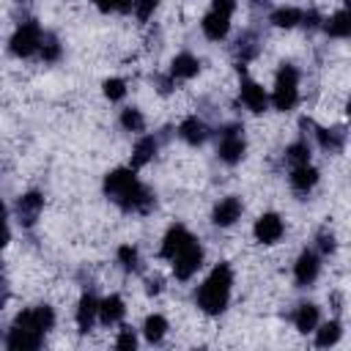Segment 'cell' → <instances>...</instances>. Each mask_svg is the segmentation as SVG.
<instances>
[{"instance_id": "35", "label": "cell", "mask_w": 351, "mask_h": 351, "mask_svg": "<svg viewBox=\"0 0 351 351\" xmlns=\"http://www.w3.org/2000/svg\"><path fill=\"white\" fill-rule=\"evenodd\" d=\"M96 5H99V11H104V14H126V11H132V0H93Z\"/></svg>"}, {"instance_id": "7", "label": "cell", "mask_w": 351, "mask_h": 351, "mask_svg": "<svg viewBox=\"0 0 351 351\" xmlns=\"http://www.w3.org/2000/svg\"><path fill=\"white\" fill-rule=\"evenodd\" d=\"M170 261H173V274H176V280H189V277L203 266V247H200V241L192 236Z\"/></svg>"}, {"instance_id": "9", "label": "cell", "mask_w": 351, "mask_h": 351, "mask_svg": "<svg viewBox=\"0 0 351 351\" xmlns=\"http://www.w3.org/2000/svg\"><path fill=\"white\" fill-rule=\"evenodd\" d=\"M318 271H321L318 252L315 250H302L299 258H296V263H293V280H296V285H302V288L313 285L318 280Z\"/></svg>"}, {"instance_id": "24", "label": "cell", "mask_w": 351, "mask_h": 351, "mask_svg": "<svg viewBox=\"0 0 351 351\" xmlns=\"http://www.w3.org/2000/svg\"><path fill=\"white\" fill-rule=\"evenodd\" d=\"M269 22L274 27H282V30H291L302 22V8H293V5H282V8H274L269 14Z\"/></svg>"}, {"instance_id": "16", "label": "cell", "mask_w": 351, "mask_h": 351, "mask_svg": "<svg viewBox=\"0 0 351 351\" xmlns=\"http://www.w3.org/2000/svg\"><path fill=\"white\" fill-rule=\"evenodd\" d=\"M178 137L184 143H189V145H203L208 140V126L197 115H189V118H184L178 123Z\"/></svg>"}, {"instance_id": "34", "label": "cell", "mask_w": 351, "mask_h": 351, "mask_svg": "<svg viewBox=\"0 0 351 351\" xmlns=\"http://www.w3.org/2000/svg\"><path fill=\"white\" fill-rule=\"evenodd\" d=\"M156 5H159V0H132V8H134V16H137L140 22H145V19H151V16H154V11H156Z\"/></svg>"}, {"instance_id": "25", "label": "cell", "mask_w": 351, "mask_h": 351, "mask_svg": "<svg viewBox=\"0 0 351 351\" xmlns=\"http://www.w3.org/2000/svg\"><path fill=\"white\" fill-rule=\"evenodd\" d=\"M324 30L332 36V38H348L351 36V22H348V11L340 8L337 14H332L326 22H324Z\"/></svg>"}, {"instance_id": "39", "label": "cell", "mask_w": 351, "mask_h": 351, "mask_svg": "<svg viewBox=\"0 0 351 351\" xmlns=\"http://www.w3.org/2000/svg\"><path fill=\"white\" fill-rule=\"evenodd\" d=\"M8 293H11V288H8V277H5V269H3V263H0V310H3L5 302H8Z\"/></svg>"}, {"instance_id": "1", "label": "cell", "mask_w": 351, "mask_h": 351, "mask_svg": "<svg viewBox=\"0 0 351 351\" xmlns=\"http://www.w3.org/2000/svg\"><path fill=\"white\" fill-rule=\"evenodd\" d=\"M104 195L126 214H148L156 203L154 192L134 176L132 167H115L104 176Z\"/></svg>"}, {"instance_id": "13", "label": "cell", "mask_w": 351, "mask_h": 351, "mask_svg": "<svg viewBox=\"0 0 351 351\" xmlns=\"http://www.w3.org/2000/svg\"><path fill=\"white\" fill-rule=\"evenodd\" d=\"M77 329L82 332V335H88L90 329H93V324H96V318H99V299L90 293V291H85L82 296H80V304H77Z\"/></svg>"}, {"instance_id": "12", "label": "cell", "mask_w": 351, "mask_h": 351, "mask_svg": "<svg viewBox=\"0 0 351 351\" xmlns=\"http://www.w3.org/2000/svg\"><path fill=\"white\" fill-rule=\"evenodd\" d=\"M241 211H244V206H241V200H239L236 195L222 197V200L214 206V211H211V222H214L217 228H230V225L241 217Z\"/></svg>"}, {"instance_id": "2", "label": "cell", "mask_w": 351, "mask_h": 351, "mask_svg": "<svg viewBox=\"0 0 351 351\" xmlns=\"http://www.w3.org/2000/svg\"><path fill=\"white\" fill-rule=\"evenodd\" d=\"M55 326V310L49 304H36L22 310L5 337V346L11 351H36L44 343V335Z\"/></svg>"}, {"instance_id": "10", "label": "cell", "mask_w": 351, "mask_h": 351, "mask_svg": "<svg viewBox=\"0 0 351 351\" xmlns=\"http://www.w3.org/2000/svg\"><path fill=\"white\" fill-rule=\"evenodd\" d=\"M252 233H255V239H258L261 244H277V241L282 239V233H285L282 217H280V214H274V211L261 214V217L255 219Z\"/></svg>"}, {"instance_id": "26", "label": "cell", "mask_w": 351, "mask_h": 351, "mask_svg": "<svg viewBox=\"0 0 351 351\" xmlns=\"http://www.w3.org/2000/svg\"><path fill=\"white\" fill-rule=\"evenodd\" d=\"M313 332H315V346H318V348H329V346H335V343L340 340L343 326H340V321H326V324L315 326Z\"/></svg>"}, {"instance_id": "15", "label": "cell", "mask_w": 351, "mask_h": 351, "mask_svg": "<svg viewBox=\"0 0 351 351\" xmlns=\"http://www.w3.org/2000/svg\"><path fill=\"white\" fill-rule=\"evenodd\" d=\"M189 239H192V233L186 230V225H181V222L170 225V228H167V233H165V239H162L159 255L170 261V258H173V255H176V252H178V250H181V247L189 241Z\"/></svg>"}, {"instance_id": "38", "label": "cell", "mask_w": 351, "mask_h": 351, "mask_svg": "<svg viewBox=\"0 0 351 351\" xmlns=\"http://www.w3.org/2000/svg\"><path fill=\"white\" fill-rule=\"evenodd\" d=\"M299 25H304L307 30H315V27L321 25V16H318V11H313V8H310V11H302V22H299Z\"/></svg>"}, {"instance_id": "31", "label": "cell", "mask_w": 351, "mask_h": 351, "mask_svg": "<svg viewBox=\"0 0 351 351\" xmlns=\"http://www.w3.org/2000/svg\"><path fill=\"white\" fill-rule=\"evenodd\" d=\"M118 263H121L126 271H137V269H140V252H137V247L121 244V247H118Z\"/></svg>"}, {"instance_id": "17", "label": "cell", "mask_w": 351, "mask_h": 351, "mask_svg": "<svg viewBox=\"0 0 351 351\" xmlns=\"http://www.w3.org/2000/svg\"><path fill=\"white\" fill-rule=\"evenodd\" d=\"M123 313H126V304H123V299H121L118 293H110V296H104V299L99 302V321H101L104 326L121 324V321H123Z\"/></svg>"}, {"instance_id": "20", "label": "cell", "mask_w": 351, "mask_h": 351, "mask_svg": "<svg viewBox=\"0 0 351 351\" xmlns=\"http://www.w3.org/2000/svg\"><path fill=\"white\" fill-rule=\"evenodd\" d=\"M291 321H293V326H296L302 335H307V332H313V329L318 326V321H321V310H318V304L304 302V304H299V307L293 310Z\"/></svg>"}, {"instance_id": "33", "label": "cell", "mask_w": 351, "mask_h": 351, "mask_svg": "<svg viewBox=\"0 0 351 351\" xmlns=\"http://www.w3.org/2000/svg\"><path fill=\"white\" fill-rule=\"evenodd\" d=\"M115 348L118 351H134L137 348V335H134L132 326H121V335L115 340Z\"/></svg>"}, {"instance_id": "29", "label": "cell", "mask_w": 351, "mask_h": 351, "mask_svg": "<svg viewBox=\"0 0 351 351\" xmlns=\"http://www.w3.org/2000/svg\"><path fill=\"white\" fill-rule=\"evenodd\" d=\"M38 55L44 63H55L60 58V41L55 33H44L41 36V47H38Z\"/></svg>"}, {"instance_id": "28", "label": "cell", "mask_w": 351, "mask_h": 351, "mask_svg": "<svg viewBox=\"0 0 351 351\" xmlns=\"http://www.w3.org/2000/svg\"><path fill=\"white\" fill-rule=\"evenodd\" d=\"M285 162L291 167H299V165H307L310 162V143L307 140H296L285 148Z\"/></svg>"}, {"instance_id": "23", "label": "cell", "mask_w": 351, "mask_h": 351, "mask_svg": "<svg viewBox=\"0 0 351 351\" xmlns=\"http://www.w3.org/2000/svg\"><path fill=\"white\" fill-rule=\"evenodd\" d=\"M233 52H236L239 63H244V66H247L252 58H258V52H261V38H258L252 30H244V33L236 38Z\"/></svg>"}, {"instance_id": "36", "label": "cell", "mask_w": 351, "mask_h": 351, "mask_svg": "<svg viewBox=\"0 0 351 351\" xmlns=\"http://www.w3.org/2000/svg\"><path fill=\"white\" fill-rule=\"evenodd\" d=\"M315 241H318V252H321V255H332V252H335V247H337V241H335V233H332L329 228H321Z\"/></svg>"}, {"instance_id": "42", "label": "cell", "mask_w": 351, "mask_h": 351, "mask_svg": "<svg viewBox=\"0 0 351 351\" xmlns=\"http://www.w3.org/2000/svg\"><path fill=\"white\" fill-rule=\"evenodd\" d=\"M145 291H148L151 296L159 293V291H162V280H159V277H156V280H148V288H145Z\"/></svg>"}, {"instance_id": "40", "label": "cell", "mask_w": 351, "mask_h": 351, "mask_svg": "<svg viewBox=\"0 0 351 351\" xmlns=\"http://www.w3.org/2000/svg\"><path fill=\"white\" fill-rule=\"evenodd\" d=\"M211 8H214V11H222V14H228V16H233L236 0H211Z\"/></svg>"}, {"instance_id": "32", "label": "cell", "mask_w": 351, "mask_h": 351, "mask_svg": "<svg viewBox=\"0 0 351 351\" xmlns=\"http://www.w3.org/2000/svg\"><path fill=\"white\" fill-rule=\"evenodd\" d=\"M101 90H104V96H107L110 101H121V99L126 96V82H123L121 77H110V80L101 82Z\"/></svg>"}, {"instance_id": "3", "label": "cell", "mask_w": 351, "mask_h": 351, "mask_svg": "<svg viewBox=\"0 0 351 351\" xmlns=\"http://www.w3.org/2000/svg\"><path fill=\"white\" fill-rule=\"evenodd\" d=\"M230 288H233V271L228 263H217L208 277L197 285L195 291V302L206 315H219L225 313L228 302H230Z\"/></svg>"}, {"instance_id": "5", "label": "cell", "mask_w": 351, "mask_h": 351, "mask_svg": "<svg viewBox=\"0 0 351 351\" xmlns=\"http://www.w3.org/2000/svg\"><path fill=\"white\" fill-rule=\"evenodd\" d=\"M41 36H44L41 33V25L36 19H27V22H22L14 30V36L8 41V52L14 58H33L38 52V47H41Z\"/></svg>"}, {"instance_id": "21", "label": "cell", "mask_w": 351, "mask_h": 351, "mask_svg": "<svg viewBox=\"0 0 351 351\" xmlns=\"http://www.w3.org/2000/svg\"><path fill=\"white\" fill-rule=\"evenodd\" d=\"M200 71V60L192 52H178L170 63V77L173 80H192Z\"/></svg>"}, {"instance_id": "6", "label": "cell", "mask_w": 351, "mask_h": 351, "mask_svg": "<svg viewBox=\"0 0 351 351\" xmlns=\"http://www.w3.org/2000/svg\"><path fill=\"white\" fill-rule=\"evenodd\" d=\"M247 154V140H244V126L241 123H230L219 132V143H217V156L225 165H239Z\"/></svg>"}, {"instance_id": "22", "label": "cell", "mask_w": 351, "mask_h": 351, "mask_svg": "<svg viewBox=\"0 0 351 351\" xmlns=\"http://www.w3.org/2000/svg\"><path fill=\"white\" fill-rule=\"evenodd\" d=\"M315 140L324 151L329 154H340L343 145H346V129L343 126H332V129H324V126H315Z\"/></svg>"}, {"instance_id": "18", "label": "cell", "mask_w": 351, "mask_h": 351, "mask_svg": "<svg viewBox=\"0 0 351 351\" xmlns=\"http://www.w3.org/2000/svg\"><path fill=\"white\" fill-rule=\"evenodd\" d=\"M156 148H159V140H156L154 134L140 137V140L134 143V151H132V162H129V167H132V170L145 167V165H148V162L156 156Z\"/></svg>"}, {"instance_id": "30", "label": "cell", "mask_w": 351, "mask_h": 351, "mask_svg": "<svg viewBox=\"0 0 351 351\" xmlns=\"http://www.w3.org/2000/svg\"><path fill=\"white\" fill-rule=\"evenodd\" d=\"M121 126H123L126 132H143V129H145V118H143V112H140L137 107H126V110L121 112Z\"/></svg>"}, {"instance_id": "27", "label": "cell", "mask_w": 351, "mask_h": 351, "mask_svg": "<svg viewBox=\"0 0 351 351\" xmlns=\"http://www.w3.org/2000/svg\"><path fill=\"white\" fill-rule=\"evenodd\" d=\"M143 335H145V340H148V343H162V340H165V335H167V318H165V315H159V313L148 315V318H145V324H143Z\"/></svg>"}, {"instance_id": "11", "label": "cell", "mask_w": 351, "mask_h": 351, "mask_svg": "<svg viewBox=\"0 0 351 351\" xmlns=\"http://www.w3.org/2000/svg\"><path fill=\"white\" fill-rule=\"evenodd\" d=\"M41 208H44V195L41 192L33 189V192L19 195V200H16V219H19V225L22 228H33L38 214H41Z\"/></svg>"}, {"instance_id": "14", "label": "cell", "mask_w": 351, "mask_h": 351, "mask_svg": "<svg viewBox=\"0 0 351 351\" xmlns=\"http://www.w3.org/2000/svg\"><path fill=\"white\" fill-rule=\"evenodd\" d=\"M200 27H203V36H206L208 41H222V38L228 36V30H230V16L211 8V11L203 16Z\"/></svg>"}, {"instance_id": "19", "label": "cell", "mask_w": 351, "mask_h": 351, "mask_svg": "<svg viewBox=\"0 0 351 351\" xmlns=\"http://www.w3.org/2000/svg\"><path fill=\"white\" fill-rule=\"evenodd\" d=\"M315 184H318V170L310 162L307 165H299V167H291V189L296 195H307Z\"/></svg>"}, {"instance_id": "41", "label": "cell", "mask_w": 351, "mask_h": 351, "mask_svg": "<svg viewBox=\"0 0 351 351\" xmlns=\"http://www.w3.org/2000/svg\"><path fill=\"white\" fill-rule=\"evenodd\" d=\"M154 82H156V88H159V93H165V96H167V93L173 90V82H176V80H173V77L167 74V77H154Z\"/></svg>"}, {"instance_id": "37", "label": "cell", "mask_w": 351, "mask_h": 351, "mask_svg": "<svg viewBox=\"0 0 351 351\" xmlns=\"http://www.w3.org/2000/svg\"><path fill=\"white\" fill-rule=\"evenodd\" d=\"M11 241V230H8V211H5V206H3V200H0V247H5Z\"/></svg>"}, {"instance_id": "8", "label": "cell", "mask_w": 351, "mask_h": 351, "mask_svg": "<svg viewBox=\"0 0 351 351\" xmlns=\"http://www.w3.org/2000/svg\"><path fill=\"white\" fill-rule=\"evenodd\" d=\"M239 99H241V104H244L250 112H255V115H261V112H266V110H269V96H266V90H263L255 80H250L247 74H241Z\"/></svg>"}, {"instance_id": "4", "label": "cell", "mask_w": 351, "mask_h": 351, "mask_svg": "<svg viewBox=\"0 0 351 351\" xmlns=\"http://www.w3.org/2000/svg\"><path fill=\"white\" fill-rule=\"evenodd\" d=\"M296 101H299V69L293 63H280L269 104L280 112H291Z\"/></svg>"}]
</instances>
